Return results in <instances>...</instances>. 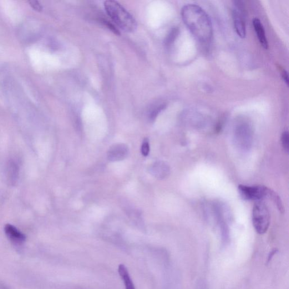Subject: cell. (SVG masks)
<instances>
[{
  "label": "cell",
  "mask_w": 289,
  "mask_h": 289,
  "mask_svg": "<svg viewBox=\"0 0 289 289\" xmlns=\"http://www.w3.org/2000/svg\"><path fill=\"white\" fill-rule=\"evenodd\" d=\"M149 171L156 179L164 180L170 175V168L168 165L163 161H157L149 167Z\"/></svg>",
  "instance_id": "obj_8"
},
{
  "label": "cell",
  "mask_w": 289,
  "mask_h": 289,
  "mask_svg": "<svg viewBox=\"0 0 289 289\" xmlns=\"http://www.w3.org/2000/svg\"><path fill=\"white\" fill-rule=\"evenodd\" d=\"M278 251L277 248H274L269 253V255L268 257L267 263H270L271 260H272L273 257L274 255L276 254V253Z\"/></svg>",
  "instance_id": "obj_20"
},
{
  "label": "cell",
  "mask_w": 289,
  "mask_h": 289,
  "mask_svg": "<svg viewBox=\"0 0 289 289\" xmlns=\"http://www.w3.org/2000/svg\"><path fill=\"white\" fill-rule=\"evenodd\" d=\"M253 26L257 35L259 40L262 46L267 49L268 48V43L266 38L265 28H264L260 19H255L253 21Z\"/></svg>",
  "instance_id": "obj_10"
},
{
  "label": "cell",
  "mask_w": 289,
  "mask_h": 289,
  "mask_svg": "<svg viewBox=\"0 0 289 289\" xmlns=\"http://www.w3.org/2000/svg\"><path fill=\"white\" fill-rule=\"evenodd\" d=\"M280 72L282 74V79L286 84L287 85H288V74L285 70L283 69H280Z\"/></svg>",
  "instance_id": "obj_19"
},
{
  "label": "cell",
  "mask_w": 289,
  "mask_h": 289,
  "mask_svg": "<svg viewBox=\"0 0 289 289\" xmlns=\"http://www.w3.org/2000/svg\"><path fill=\"white\" fill-rule=\"evenodd\" d=\"M238 192L243 200L247 201H261L270 196L271 189L262 185L247 186L240 185Z\"/></svg>",
  "instance_id": "obj_5"
},
{
  "label": "cell",
  "mask_w": 289,
  "mask_h": 289,
  "mask_svg": "<svg viewBox=\"0 0 289 289\" xmlns=\"http://www.w3.org/2000/svg\"><path fill=\"white\" fill-rule=\"evenodd\" d=\"M252 136L250 123L245 120L238 121L234 129V141L237 148L243 151L249 150L252 146Z\"/></svg>",
  "instance_id": "obj_3"
},
{
  "label": "cell",
  "mask_w": 289,
  "mask_h": 289,
  "mask_svg": "<svg viewBox=\"0 0 289 289\" xmlns=\"http://www.w3.org/2000/svg\"><path fill=\"white\" fill-rule=\"evenodd\" d=\"M141 154L144 156L149 155L150 152V144L148 139H145L142 144L141 148Z\"/></svg>",
  "instance_id": "obj_16"
},
{
  "label": "cell",
  "mask_w": 289,
  "mask_h": 289,
  "mask_svg": "<svg viewBox=\"0 0 289 289\" xmlns=\"http://www.w3.org/2000/svg\"><path fill=\"white\" fill-rule=\"evenodd\" d=\"M270 214L265 204L258 202L253 208L252 224L256 232L260 235H263L267 231L270 224Z\"/></svg>",
  "instance_id": "obj_4"
},
{
  "label": "cell",
  "mask_w": 289,
  "mask_h": 289,
  "mask_svg": "<svg viewBox=\"0 0 289 289\" xmlns=\"http://www.w3.org/2000/svg\"><path fill=\"white\" fill-rule=\"evenodd\" d=\"M182 20L194 35L202 44H209L212 40L213 29L211 20L200 7L187 5L181 10Z\"/></svg>",
  "instance_id": "obj_1"
},
{
  "label": "cell",
  "mask_w": 289,
  "mask_h": 289,
  "mask_svg": "<svg viewBox=\"0 0 289 289\" xmlns=\"http://www.w3.org/2000/svg\"><path fill=\"white\" fill-rule=\"evenodd\" d=\"M18 170V167L13 162L10 164L8 169V174L10 179L13 182H14L15 180L17 178Z\"/></svg>",
  "instance_id": "obj_13"
},
{
  "label": "cell",
  "mask_w": 289,
  "mask_h": 289,
  "mask_svg": "<svg viewBox=\"0 0 289 289\" xmlns=\"http://www.w3.org/2000/svg\"><path fill=\"white\" fill-rule=\"evenodd\" d=\"M29 4H30V6H31V7L34 10H35V11L40 12L42 11V10L43 9L41 5H40L38 2H36V1L29 2Z\"/></svg>",
  "instance_id": "obj_18"
},
{
  "label": "cell",
  "mask_w": 289,
  "mask_h": 289,
  "mask_svg": "<svg viewBox=\"0 0 289 289\" xmlns=\"http://www.w3.org/2000/svg\"><path fill=\"white\" fill-rule=\"evenodd\" d=\"M269 198H270V199L275 203V204L277 205L279 210H280L281 212L283 211V207L280 198L276 194L275 191L271 190L270 196H269Z\"/></svg>",
  "instance_id": "obj_14"
},
{
  "label": "cell",
  "mask_w": 289,
  "mask_h": 289,
  "mask_svg": "<svg viewBox=\"0 0 289 289\" xmlns=\"http://www.w3.org/2000/svg\"><path fill=\"white\" fill-rule=\"evenodd\" d=\"M104 6L106 13L116 26L126 33L135 31V19L120 4L115 1H106Z\"/></svg>",
  "instance_id": "obj_2"
},
{
  "label": "cell",
  "mask_w": 289,
  "mask_h": 289,
  "mask_svg": "<svg viewBox=\"0 0 289 289\" xmlns=\"http://www.w3.org/2000/svg\"><path fill=\"white\" fill-rule=\"evenodd\" d=\"M179 34V29L177 27H174L171 29L169 35H167L165 40V44L167 46H170L175 42L177 36Z\"/></svg>",
  "instance_id": "obj_12"
},
{
  "label": "cell",
  "mask_w": 289,
  "mask_h": 289,
  "mask_svg": "<svg viewBox=\"0 0 289 289\" xmlns=\"http://www.w3.org/2000/svg\"><path fill=\"white\" fill-rule=\"evenodd\" d=\"M166 108V105L162 104L158 107H156L154 109L153 111H151L150 114V119L151 121H154L157 116L159 115V114L161 112L162 110H164Z\"/></svg>",
  "instance_id": "obj_17"
},
{
  "label": "cell",
  "mask_w": 289,
  "mask_h": 289,
  "mask_svg": "<svg viewBox=\"0 0 289 289\" xmlns=\"http://www.w3.org/2000/svg\"><path fill=\"white\" fill-rule=\"evenodd\" d=\"M119 275L124 283L126 289H135L134 283L132 280L127 269L125 266L121 265L119 266Z\"/></svg>",
  "instance_id": "obj_11"
},
{
  "label": "cell",
  "mask_w": 289,
  "mask_h": 289,
  "mask_svg": "<svg viewBox=\"0 0 289 289\" xmlns=\"http://www.w3.org/2000/svg\"><path fill=\"white\" fill-rule=\"evenodd\" d=\"M232 16L237 34L240 38H245L246 35V11L242 2H233Z\"/></svg>",
  "instance_id": "obj_6"
},
{
  "label": "cell",
  "mask_w": 289,
  "mask_h": 289,
  "mask_svg": "<svg viewBox=\"0 0 289 289\" xmlns=\"http://www.w3.org/2000/svg\"><path fill=\"white\" fill-rule=\"evenodd\" d=\"M129 154V147L124 144H118L111 146L108 151V159L111 162L123 160Z\"/></svg>",
  "instance_id": "obj_7"
},
{
  "label": "cell",
  "mask_w": 289,
  "mask_h": 289,
  "mask_svg": "<svg viewBox=\"0 0 289 289\" xmlns=\"http://www.w3.org/2000/svg\"><path fill=\"white\" fill-rule=\"evenodd\" d=\"M5 232L9 239L17 244H21L26 240V237L23 233L11 224H8L5 227Z\"/></svg>",
  "instance_id": "obj_9"
},
{
  "label": "cell",
  "mask_w": 289,
  "mask_h": 289,
  "mask_svg": "<svg viewBox=\"0 0 289 289\" xmlns=\"http://www.w3.org/2000/svg\"><path fill=\"white\" fill-rule=\"evenodd\" d=\"M282 145L284 150L288 153L289 136L287 131L283 132L281 137Z\"/></svg>",
  "instance_id": "obj_15"
}]
</instances>
